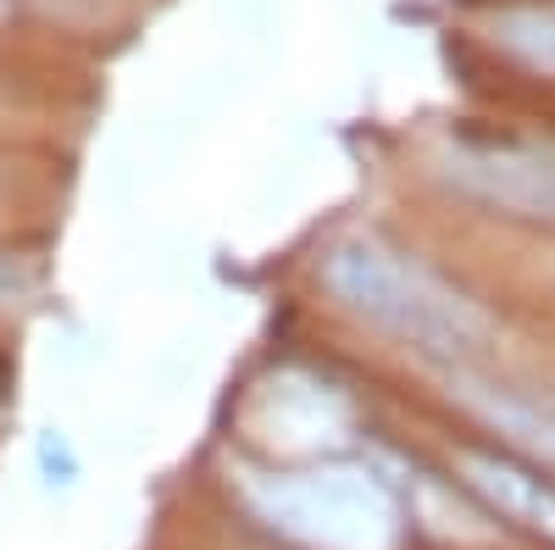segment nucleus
<instances>
[{
    "instance_id": "f257e3e1",
    "label": "nucleus",
    "mask_w": 555,
    "mask_h": 550,
    "mask_svg": "<svg viewBox=\"0 0 555 550\" xmlns=\"http://www.w3.org/2000/svg\"><path fill=\"white\" fill-rule=\"evenodd\" d=\"M322 284L366 329L389 334L395 345L428 356V361L467 367L494 345L489 311L467 290H455L423 256H411L378 234L339 240L322 256Z\"/></svg>"
},
{
    "instance_id": "f03ea898",
    "label": "nucleus",
    "mask_w": 555,
    "mask_h": 550,
    "mask_svg": "<svg viewBox=\"0 0 555 550\" xmlns=\"http://www.w3.org/2000/svg\"><path fill=\"white\" fill-rule=\"evenodd\" d=\"M240 495L272 534L300 550H400L405 539V512L373 468H245Z\"/></svg>"
},
{
    "instance_id": "7ed1b4c3",
    "label": "nucleus",
    "mask_w": 555,
    "mask_h": 550,
    "mask_svg": "<svg viewBox=\"0 0 555 550\" xmlns=\"http://www.w3.org/2000/svg\"><path fill=\"white\" fill-rule=\"evenodd\" d=\"M444 178L483 206H500L528 222H555V145H522V140L455 145L444 156Z\"/></svg>"
},
{
    "instance_id": "20e7f679",
    "label": "nucleus",
    "mask_w": 555,
    "mask_h": 550,
    "mask_svg": "<svg viewBox=\"0 0 555 550\" xmlns=\"http://www.w3.org/2000/svg\"><path fill=\"white\" fill-rule=\"evenodd\" d=\"M250 423L261 429V439H272L284 456H317L322 445H339L350 434V406H345L339 389L317 384V379L278 373L256 395Z\"/></svg>"
},
{
    "instance_id": "39448f33",
    "label": "nucleus",
    "mask_w": 555,
    "mask_h": 550,
    "mask_svg": "<svg viewBox=\"0 0 555 550\" xmlns=\"http://www.w3.org/2000/svg\"><path fill=\"white\" fill-rule=\"evenodd\" d=\"M455 484L473 500H483L494 517L522 523V528L555 539V484L544 473H533L528 462H517V456L461 445L455 450Z\"/></svg>"
},
{
    "instance_id": "423d86ee",
    "label": "nucleus",
    "mask_w": 555,
    "mask_h": 550,
    "mask_svg": "<svg viewBox=\"0 0 555 550\" xmlns=\"http://www.w3.org/2000/svg\"><path fill=\"white\" fill-rule=\"evenodd\" d=\"M450 395L473 411L478 423H489L517 456H533V462L555 468V411L505 389V384H489V379H473V373H455L450 379Z\"/></svg>"
},
{
    "instance_id": "0eeeda50",
    "label": "nucleus",
    "mask_w": 555,
    "mask_h": 550,
    "mask_svg": "<svg viewBox=\"0 0 555 550\" xmlns=\"http://www.w3.org/2000/svg\"><path fill=\"white\" fill-rule=\"evenodd\" d=\"M411 517L434 528L439 539H461V545H489L494 539V512L483 500H455L450 484L411 473Z\"/></svg>"
},
{
    "instance_id": "6e6552de",
    "label": "nucleus",
    "mask_w": 555,
    "mask_h": 550,
    "mask_svg": "<svg viewBox=\"0 0 555 550\" xmlns=\"http://www.w3.org/2000/svg\"><path fill=\"white\" fill-rule=\"evenodd\" d=\"M489 39L505 56H517L533 73L555 78V7L550 0H512L489 12Z\"/></svg>"
}]
</instances>
